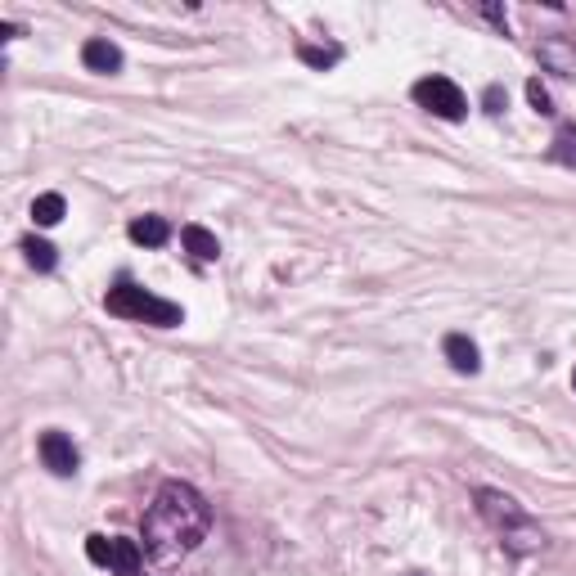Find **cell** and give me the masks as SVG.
<instances>
[{
	"label": "cell",
	"mask_w": 576,
	"mask_h": 576,
	"mask_svg": "<svg viewBox=\"0 0 576 576\" xmlns=\"http://www.w3.org/2000/svg\"><path fill=\"white\" fill-rule=\"evenodd\" d=\"M477 513L486 518V527L500 536V545L509 549V554H536L540 545H545V531L531 522V513L522 509L513 495L504 491H477Z\"/></svg>",
	"instance_id": "2"
},
{
	"label": "cell",
	"mask_w": 576,
	"mask_h": 576,
	"mask_svg": "<svg viewBox=\"0 0 576 576\" xmlns=\"http://www.w3.org/2000/svg\"><path fill=\"white\" fill-rule=\"evenodd\" d=\"M297 54H302V63H311V68H333V63H338V50H333V45L329 50H320V45H302Z\"/></svg>",
	"instance_id": "14"
},
{
	"label": "cell",
	"mask_w": 576,
	"mask_h": 576,
	"mask_svg": "<svg viewBox=\"0 0 576 576\" xmlns=\"http://www.w3.org/2000/svg\"><path fill=\"white\" fill-rule=\"evenodd\" d=\"M414 104L428 108L432 117H446V122H459V117L468 113L464 90H459L450 77H423V81H414Z\"/></svg>",
	"instance_id": "5"
},
{
	"label": "cell",
	"mask_w": 576,
	"mask_h": 576,
	"mask_svg": "<svg viewBox=\"0 0 576 576\" xmlns=\"http://www.w3.org/2000/svg\"><path fill=\"white\" fill-rule=\"evenodd\" d=\"M504 104H509V99H504V90L500 86H486V113H504Z\"/></svg>",
	"instance_id": "16"
},
{
	"label": "cell",
	"mask_w": 576,
	"mask_h": 576,
	"mask_svg": "<svg viewBox=\"0 0 576 576\" xmlns=\"http://www.w3.org/2000/svg\"><path fill=\"white\" fill-rule=\"evenodd\" d=\"M126 234H131V239L140 243V248H162V243L171 239V225L162 221V216H135L131 230H126Z\"/></svg>",
	"instance_id": "9"
},
{
	"label": "cell",
	"mask_w": 576,
	"mask_h": 576,
	"mask_svg": "<svg viewBox=\"0 0 576 576\" xmlns=\"http://www.w3.org/2000/svg\"><path fill=\"white\" fill-rule=\"evenodd\" d=\"M86 558L117 576H135L144 567V549L126 536H86Z\"/></svg>",
	"instance_id": "4"
},
{
	"label": "cell",
	"mask_w": 576,
	"mask_h": 576,
	"mask_svg": "<svg viewBox=\"0 0 576 576\" xmlns=\"http://www.w3.org/2000/svg\"><path fill=\"white\" fill-rule=\"evenodd\" d=\"M446 360L455 374H477L482 369V356H477V342L464 338V333H450L446 338Z\"/></svg>",
	"instance_id": "8"
},
{
	"label": "cell",
	"mask_w": 576,
	"mask_h": 576,
	"mask_svg": "<svg viewBox=\"0 0 576 576\" xmlns=\"http://www.w3.org/2000/svg\"><path fill=\"white\" fill-rule=\"evenodd\" d=\"M180 243H185V252H194L198 261H216V257H221V243H216V234L203 230V225H185V230H180Z\"/></svg>",
	"instance_id": "10"
},
{
	"label": "cell",
	"mask_w": 576,
	"mask_h": 576,
	"mask_svg": "<svg viewBox=\"0 0 576 576\" xmlns=\"http://www.w3.org/2000/svg\"><path fill=\"white\" fill-rule=\"evenodd\" d=\"M63 212H68L63 194H41V198L32 203V221H36V225H59Z\"/></svg>",
	"instance_id": "11"
},
{
	"label": "cell",
	"mask_w": 576,
	"mask_h": 576,
	"mask_svg": "<svg viewBox=\"0 0 576 576\" xmlns=\"http://www.w3.org/2000/svg\"><path fill=\"white\" fill-rule=\"evenodd\" d=\"M41 464L50 468L54 477H72V473H77L81 455H77V446H72L68 432H59V428L41 432Z\"/></svg>",
	"instance_id": "6"
},
{
	"label": "cell",
	"mask_w": 576,
	"mask_h": 576,
	"mask_svg": "<svg viewBox=\"0 0 576 576\" xmlns=\"http://www.w3.org/2000/svg\"><path fill=\"white\" fill-rule=\"evenodd\" d=\"M104 306H108V315H122V320H135V324H158V329H176V324L185 320V311H180L176 302L153 297L149 288L131 284V279H117L104 293Z\"/></svg>",
	"instance_id": "3"
},
{
	"label": "cell",
	"mask_w": 576,
	"mask_h": 576,
	"mask_svg": "<svg viewBox=\"0 0 576 576\" xmlns=\"http://www.w3.org/2000/svg\"><path fill=\"white\" fill-rule=\"evenodd\" d=\"M81 63H86L90 72H108V77H113V72L122 68V50H117L113 41H104V36H95V41L81 45Z\"/></svg>",
	"instance_id": "7"
},
{
	"label": "cell",
	"mask_w": 576,
	"mask_h": 576,
	"mask_svg": "<svg viewBox=\"0 0 576 576\" xmlns=\"http://www.w3.org/2000/svg\"><path fill=\"white\" fill-rule=\"evenodd\" d=\"M549 153H554V162L576 171V126H563V131L554 135V144H549Z\"/></svg>",
	"instance_id": "13"
},
{
	"label": "cell",
	"mask_w": 576,
	"mask_h": 576,
	"mask_svg": "<svg viewBox=\"0 0 576 576\" xmlns=\"http://www.w3.org/2000/svg\"><path fill=\"white\" fill-rule=\"evenodd\" d=\"M527 99H531V108H536L540 117L554 113V99H549V90L540 86V77H531V81H527Z\"/></svg>",
	"instance_id": "15"
},
{
	"label": "cell",
	"mask_w": 576,
	"mask_h": 576,
	"mask_svg": "<svg viewBox=\"0 0 576 576\" xmlns=\"http://www.w3.org/2000/svg\"><path fill=\"white\" fill-rule=\"evenodd\" d=\"M23 252H27V266L32 270H54V261H59L54 243H45V239H23Z\"/></svg>",
	"instance_id": "12"
},
{
	"label": "cell",
	"mask_w": 576,
	"mask_h": 576,
	"mask_svg": "<svg viewBox=\"0 0 576 576\" xmlns=\"http://www.w3.org/2000/svg\"><path fill=\"white\" fill-rule=\"evenodd\" d=\"M207 527H212V509L203 495L189 482H162L149 513H144V549L158 563H171V558L194 554Z\"/></svg>",
	"instance_id": "1"
},
{
	"label": "cell",
	"mask_w": 576,
	"mask_h": 576,
	"mask_svg": "<svg viewBox=\"0 0 576 576\" xmlns=\"http://www.w3.org/2000/svg\"><path fill=\"white\" fill-rule=\"evenodd\" d=\"M572 387H576V374H572Z\"/></svg>",
	"instance_id": "17"
}]
</instances>
